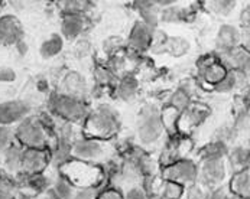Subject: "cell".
<instances>
[{
    "label": "cell",
    "instance_id": "7a4b0ae2",
    "mask_svg": "<svg viewBox=\"0 0 250 199\" xmlns=\"http://www.w3.org/2000/svg\"><path fill=\"white\" fill-rule=\"evenodd\" d=\"M120 124V114L113 105L99 104L90 110L81 124V134L100 140H114L119 134Z\"/></svg>",
    "mask_w": 250,
    "mask_h": 199
},
{
    "label": "cell",
    "instance_id": "9a60e30c",
    "mask_svg": "<svg viewBox=\"0 0 250 199\" xmlns=\"http://www.w3.org/2000/svg\"><path fill=\"white\" fill-rule=\"evenodd\" d=\"M240 35L242 31L233 25V23H223L218 28V32L215 36V55L226 54L240 45Z\"/></svg>",
    "mask_w": 250,
    "mask_h": 199
},
{
    "label": "cell",
    "instance_id": "4fadbf2b",
    "mask_svg": "<svg viewBox=\"0 0 250 199\" xmlns=\"http://www.w3.org/2000/svg\"><path fill=\"white\" fill-rule=\"evenodd\" d=\"M210 116V111L204 105H191L188 110L181 113L177 121V133L187 137V134L192 132L194 129L200 127L207 117Z\"/></svg>",
    "mask_w": 250,
    "mask_h": 199
},
{
    "label": "cell",
    "instance_id": "83f0119b",
    "mask_svg": "<svg viewBox=\"0 0 250 199\" xmlns=\"http://www.w3.org/2000/svg\"><path fill=\"white\" fill-rule=\"evenodd\" d=\"M184 186L175 183V182H169V180H162L158 186V192L156 195L161 199H182L184 195Z\"/></svg>",
    "mask_w": 250,
    "mask_h": 199
},
{
    "label": "cell",
    "instance_id": "60d3db41",
    "mask_svg": "<svg viewBox=\"0 0 250 199\" xmlns=\"http://www.w3.org/2000/svg\"><path fill=\"white\" fill-rule=\"evenodd\" d=\"M229 195H230L229 189L224 185V186H220V188H215V189H210L206 199H227Z\"/></svg>",
    "mask_w": 250,
    "mask_h": 199
},
{
    "label": "cell",
    "instance_id": "ac0fdd59",
    "mask_svg": "<svg viewBox=\"0 0 250 199\" xmlns=\"http://www.w3.org/2000/svg\"><path fill=\"white\" fill-rule=\"evenodd\" d=\"M226 162L229 166L230 173L243 170V169H249L250 165V150L249 144L246 143H236L233 146H230V150L227 153Z\"/></svg>",
    "mask_w": 250,
    "mask_h": 199
},
{
    "label": "cell",
    "instance_id": "4316f807",
    "mask_svg": "<svg viewBox=\"0 0 250 199\" xmlns=\"http://www.w3.org/2000/svg\"><path fill=\"white\" fill-rule=\"evenodd\" d=\"M93 3L85 1V0H68V1H61L58 3V7H61L62 15H84L91 10Z\"/></svg>",
    "mask_w": 250,
    "mask_h": 199
},
{
    "label": "cell",
    "instance_id": "836d02e7",
    "mask_svg": "<svg viewBox=\"0 0 250 199\" xmlns=\"http://www.w3.org/2000/svg\"><path fill=\"white\" fill-rule=\"evenodd\" d=\"M215 93L218 94H229V93H233L234 90H237V84H236V78H234V72L233 71H229L227 75L213 87Z\"/></svg>",
    "mask_w": 250,
    "mask_h": 199
},
{
    "label": "cell",
    "instance_id": "603a6c76",
    "mask_svg": "<svg viewBox=\"0 0 250 199\" xmlns=\"http://www.w3.org/2000/svg\"><path fill=\"white\" fill-rule=\"evenodd\" d=\"M136 10L141 16V22H143L146 26H149L150 29L156 31L158 25H159V13L161 10L156 7L155 1H136L135 3Z\"/></svg>",
    "mask_w": 250,
    "mask_h": 199
},
{
    "label": "cell",
    "instance_id": "ba28073f",
    "mask_svg": "<svg viewBox=\"0 0 250 199\" xmlns=\"http://www.w3.org/2000/svg\"><path fill=\"white\" fill-rule=\"evenodd\" d=\"M162 180H169L182 185L184 188L197 182L198 178V163L191 158H182L171 165L165 166L159 172Z\"/></svg>",
    "mask_w": 250,
    "mask_h": 199
},
{
    "label": "cell",
    "instance_id": "7c38bea8",
    "mask_svg": "<svg viewBox=\"0 0 250 199\" xmlns=\"http://www.w3.org/2000/svg\"><path fill=\"white\" fill-rule=\"evenodd\" d=\"M22 39H25V29L21 20L12 13H0V43L15 46Z\"/></svg>",
    "mask_w": 250,
    "mask_h": 199
},
{
    "label": "cell",
    "instance_id": "bcb514c9",
    "mask_svg": "<svg viewBox=\"0 0 250 199\" xmlns=\"http://www.w3.org/2000/svg\"><path fill=\"white\" fill-rule=\"evenodd\" d=\"M6 6H7V3H6V1H1V0H0V12H1V9H4Z\"/></svg>",
    "mask_w": 250,
    "mask_h": 199
},
{
    "label": "cell",
    "instance_id": "cb8c5ba5",
    "mask_svg": "<svg viewBox=\"0 0 250 199\" xmlns=\"http://www.w3.org/2000/svg\"><path fill=\"white\" fill-rule=\"evenodd\" d=\"M230 146L220 140H210L200 152V160H217L226 159Z\"/></svg>",
    "mask_w": 250,
    "mask_h": 199
},
{
    "label": "cell",
    "instance_id": "f546056e",
    "mask_svg": "<svg viewBox=\"0 0 250 199\" xmlns=\"http://www.w3.org/2000/svg\"><path fill=\"white\" fill-rule=\"evenodd\" d=\"M21 194L15 180L0 173V199H19Z\"/></svg>",
    "mask_w": 250,
    "mask_h": 199
},
{
    "label": "cell",
    "instance_id": "30bf717a",
    "mask_svg": "<svg viewBox=\"0 0 250 199\" xmlns=\"http://www.w3.org/2000/svg\"><path fill=\"white\" fill-rule=\"evenodd\" d=\"M32 104L28 100H6L0 102V126L15 127L23 119L31 116Z\"/></svg>",
    "mask_w": 250,
    "mask_h": 199
},
{
    "label": "cell",
    "instance_id": "d4e9b609",
    "mask_svg": "<svg viewBox=\"0 0 250 199\" xmlns=\"http://www.w3.org/2000/svg\"><path fill=\"white\" fill-rule=\"evenodd\" d=\"M191 105H192V96L187 90H184L182 87L175 90L168 99V107L175 110L178 114L184 113L185 110H188Z\"/></svg>",
    "mask_w": 250,
    "mask_h": 199
},
{
    "label": "cell",
    "instance_id": "9c48e42d",
    "mask_svg": "<svg viewBox=\"0 0 250 199\" xmlns=\"http://www.w3.org/2000/svg\"><path fill=\"white\" fill-rule=\"evenodd\" d=\"M58 94L85 101L90 96V87L87 78L78 71H67L58 82Z\"/></svg>",
    "mask_w": 250,
    "mask_h": 199
},
{
    "label": "cell",
    "instance_id": "44dd1931",
    "mask_svg": "<svg viewBox=\"0 0 250 199\" xmlns=\"http://www.w3.org/2000/svg\"><path fill=\"white\" fill-rule=\"evenodd\" d=\"M52 173V183L49 191L55 195L57 199H72L75 186L60 172V170H49Z\"/></svg>",
    "mask_w": 250,
    "mask_h": 199
},
{
    "label": "cell",
    "instance_id": "8d00e7d4",
    "mask_svg": "<svg viewBox=\"0 0 250 199\" xmlns=\"http://www.w3.org/2000/svg\"><path fill=\"white\" fill-rule=\"evenodd\" d=\"M16 141L15 130L9 126H0V155Z\"/></svg>",
    "mask_w": 250,
    "mask_h": 199
},
{
    "label": "cell",
    "instance_id": "4dcf8cb0",
    "mask_svg": "<svg viewBox=\"0 0 250 199\" xmlns=\"http://www.w3.org/2000/svg\"><path fill=\"white\" fill-rule=\"evenodd\" d=\"M189 49V43L188 40L182 39V38H168L167 45H165V52L171 54L172 57H182L184 54H187Z\"/></svg>",
    "mask_w": 250,
    "mask_h": 199
},
{
    "label": "cell",
    "instance_id": "52a82bcc",
    "mask_svg": "<svg viewBox=\"0 0 250 199\" xmlns=\"http://www.w3.org/2000/svg\"><path fill=\"white\" fill-rule=\"evenodd\" d=\"M198 178L197 182L206 189H215L224 186L230 178V170L226 159L217 160H198Z\"/></svg>",
    "mask_w": 250,
    "mask_h": 199
},
{
    "label": "cell",
    "instance_id": "e0dca14e",
    "mask_svg": "<svg viewBox=\"0 0 250 199\" xmlns=\"http://www.w3.org/2000/svg\"><path fill=\"white\" fill-rule=\"evenodd\" d=\"M88 28V19L84 15H62L61 36L64 40H75L83 36Z\"/></svg>",
    "mask_w": 250,
    "mask_h": 199
},
{
    "label": "cell",
    "instance_id": "e575fe53",
    "mask_svg": "<svg viewBox=\"0 0 250 199\" xmlns=\"http://www.w3.org/2000/svg\"><path fill=\"white\" fill-rule=\"evenodd\" d=\"M208 194V189H206L201 183L195 182L184 189L182 199H206Z\"/></svg>",
    "mask_w": 250,
    "mask_h": 199
},
{
    "label": "cell",
    "instance_id": "f1b7e54d",
    "mask_svg": "<svg viewBox=\"0 0 250 199\" xmlns=\"http://www.w3.org/2000/svg\"><path fill=\"white\" fill-rule=\"evenodd\" d=\"M249 105H248V104H246V105L243 104L242 108H240V110L237 111V114L234 116V120H233L231 127H233V130L236 132V134H237L239 139H240L243 134H246V137H248V134H249Z\"/></svg>",
    "mask_w": 250,
    "mask_h": 199
},
{
    "label": "cell",
    "instance_id": "2e32d148",
    "mask_svg": "<svg viewBox=\"0 0 250 199\" xmlns=\"http://www.w3.org/2000/svg\"><path fill=\"white\" fill-rule=\"evenodd\" d=\"M153 33H155L153 29H150L143 22L138 20L133 25L130 33H129V39H127L129 49L135 51L136 54H141V52L147 51L150 48V45H152Z\"/></svg>",
    "mask_w": 250,
    "mask_h": 199
},
{
    "label": "cell",
    "instance_id": "b9f144b4",
    "mask_svg": "<svg viewBox=\"0 0 250 199\" xmlns=\"http://www.w3.org/2000/svg\"><path fill=\"white\" fill-rule=\"evenodd\" d=\"M13 49H15V52L18 54V57L25 58V57L29 54V43H28L25 39H22V40H19V42L13 46Z\"/></svg>",
    "mask_w": 250,
    "mask_h": 199
},
{
    "label": "cell",
    "instance_id": "484cf974",
    "mask_svg": "<svg viewBox=\"0 0 250 199\" xmlns=\"http://www.w3.org/2000/svg\"><path fill=\"white\" fill-rule=\"evenodd\" d=\"M187 19V10L179 6L178 1L165 7L159 13V20L164 23H181Z\"/></svg>",
    "mask_w": 250,
    "mask_h": 199
},
{
    "label": "cell",
    "instance_id": "7402d4cb",
    "mask_svg": "<svg viewBox=\"0 0 250 199\" xmlns=\"http://www.w3.org/2000/svg\"><path fill=\"white\" fill-rule=\"evenodd\" d=\"M64 49V38L60 33H52L42 40L39 46V57L45 61L57 58Z\"/></svg>",
    "mask_w": 250,
    "mask_h": 199
},
{
    "label": "cell",
    "instance_id": "f35d334b",
    "mask_svg": "<svg viewBox=\"0 0 250 199\" xmlns=\"http://www.w3.org/2000/svg\"><path fill=\"white\" fill-rule=\"evenodd\" d=\"M102 188L87 186V188H75L74 198L72 199H97V195Z\"/></svg>",
    "mask_w": 250,
    "mask_h": 199
},
{
    "label": "cell",
    "instance_id": "c3c4849f",
    "mask_svg": "<svg viewBox=\"0 0 250 199\" xmlns=\"http://www.w3.org/2000/svg\"><path fill=\"white\" fill-rule=\"evenodd\" d=\"M227 199H242V198H237V197H233V195H229V198Z\"/></svg>",
    "mask_w": 250,
    "mask_h": 199
},
{
    "label": "cell",
    "instance_id": "ab89813d",
    "mask_svg": "<svg viewBox=\"0 0 250 199\" xmlns=\"http://www.w3.org/2000/svg\"><path fill=\"white\" fill-rule=\"evenodd\" d=\"M97 199H125L123 198V192L119 189V188H114V186H108V185H104L99 195H97Z\"/></svg>",
    "mask_w": 250,
    "mask_h": 199
},
{
    "label": "cell",
    "instance_id": "7dc6e473",
    "mask_svg": "<svg viewBox=\"0 0 250 199\" xmlns=\"http://www.w3.org/2000/svg\"><path fill=\"white\" fill-rule=\"evenodd\" d=\"M19 199H34V198H31V197H23V195H21V197H19Z\"/></svg>",
    "mask_w": 250,
    "mask_h": 199
},
{
    "label": "cell",
    "instance_id": "7bdbcfd3",
    "mask_svg": "<svg viewBox=\"0 0 250 199\" xmlns=\"http://www.w3.org/2000/svg\"><path fill=\"white\" fill-rule=\"evenodd\" d=\"M35 88L38 93L41 94H45V93H49V81L46 78H39L36 80Z\"/></svg>",
    "mask_w": 250,
    "mask_h": 199
},
{
    "label": "cell",
    "instance_id": "ffe728a7",
    "mask_svg": "<svg viewBox=\"0 0 250 199\" xmlns=\"http://www.w3.org/2000/svg\"><path fill=\"white\" fill-rule=\"evenodd\" d=\"M138 90H139V80L132 75L127 74L123 78L117 80V82L114 84V96L116 99L120 101H132L138 96Z\"/></svg>",
    "mask_w": 250,
    "mask_h": 199
},
{
    "label": "cell",
    "instance_id": "3957f363",
    "mask_svg": "<svg viewBox=\"0 0 250 199\" xmlns=\"http://www.w3.org/2000/svg\"><path fill=\"white\" fill-rule=\"evenodd\" d=\"M167 137V130L162 121L161 110L155 104H146L138 114L135 139L136 144L147 150L156 144H164Z\"/></svg>",
    "mask_w": 250,
    "mask_h": 199
},
{
    "label": "cell",
    "instance_id": "6da1fadb",
    "mask_svg": "<svg viewBox=\"0 0 250 199\" xmlns=\"http://www.w3.org/2000/svg\"><path fill=\"white\" fill-rule=\"evenodd\" d=\"M71 158L74 160L104 167L116 162L120 158V152L114 140H100L81 134L72 143Z\"/></svg>",
    "mask_w": 250,
    "mask_h": 199
},
{
    "label": "cell",
    "instance_id": "5b68a950",
    "mask_svg": "<svg viewBox=\"0 0 250 199\" xmlns=\"http://www.w3.org/2000/svg\"><path fill=\"white\" fill-rule=\"evenodd\" d=\"M46 108H48V113L52 114L55 119L68 121L72 124H78V126L84 123L85 117L88 116L91 110L88 102L58 94L57 91L49 96Z\"/></svg>",
    "mask_w": 250,
    "mask_h": 199
},
{
    "label": "cell",
    "instance_id": "8fae6325",
    "mask_svg": "<svg viewBox=\"0 0 250 199\" xmlns=\"http://www.w3.org/2000/svg\"><path fill=\"white\" fill-rule=\"evenodd\" d=\"M49 169V150L42 149H25L21 162V176L42 173Z\"/></svg>",
    "mask_w": 250,
    "mask_h": 199
},
{
    "label": "cell",
    "instance_id": "d6a6232c",
    "mask_svg": "<svg viewBox=\"0 0 250 199\" xmlns=\"http://www.w3.org/2000/svg\"><path fill=\"white\" fill-rule=\"evenodd\" d=\"M94 80L99 87H108L111 84H116V74L108 66H99L94 71Z\"/></svg>",
    "mask_w": 250,
    "mask_h": 199
},
{
    "label": "cell",
    "instance_id": "74e56055",
    "mask_svg": "<svg viewBox=\"0 0 250 199\" xmlns=\"http://www.w3.org/2000/svg\"><path fill=\"white\" fill-rule=\"evenodd\" d=\"M18 80V72L13 66H0V84H13Z\"/></svg>",
    "mask_w": 250,
    "mask_h": 199
},
{
    "label": "cell",
    "instance_id": "ee69618b",
    "mask_svg": "<svg viewBox=\"0 0 250 199\" xmlns=\"http://www.w3.org/2000/svg\"><path fill=\"white\" fill-rule=\"evenodd\" d=\"M242 25L245 28H249V6H246V9L242 10V16H240Z\"/></svg>",
    "mask_w": 250,
    "mask_h": 199
},
{
    "label": "cell",
    "instance_id": "1f68e13d",
    "mask_svg": "<svg viewBox=\"0 0 250 199\" xmlns=\"http://www.w3.org/2000/svg\"><path fill=\"white\" fill-rule=\"evenodd\" d=\"M208 6V9H211V12L220 16V18H226V16H230L236 6H237V1H229V0H218V1H208L206 3Z\"/></svg>",
    "mask_w": 250,
    "mask_h": 199
},
{
    "label": "cell",
    "instance_id": "5bb4252c",
    "mask_svg": "<svg viewBox=\"0 0 250 199\" xmlns=\"http://www.w3.org/2000/svg\"><path fill=\"white\" fill-rule=\"evenodd\" d=\"M23 147L19 143H13L0 155V173L6 178L16 180L21 176V162H22Z\"/></svg>",
    "mask_w": 250,
    "mask_h": 199
},
{
    "label": "cell",
    "instance_id": "8992f818",
    "mask_svg": "<svg viewBox=\"0 0 250 199\" xmlns=\"http://www.w3.org/2000/svg\"><path fill=\"white\" fill-rule=\"evenodd\" d=\"M60 172L75 188H87V186L103 188L106 185L104 169L100 166L90 165L71 159L67 165L60 169Z\"/></svg>",
    "mask_w": 250,
    "mask_h": 199
},
{
    "label": "cell",
    "instance_id": "277c9868",
    "mask_svg": "<svg viewBox=\"0 0 250 199\" xmlns=\"http://www.w3.org/2000/svg\"><path fill=\"white\" fill-rule=\"evenodd\" d=\"M15 139L25 149H42L46 150L54 141V134L49 132L39 120L38 114H31L18 123L15 127Z\"/></svg>",
    "mask_w": 250,
    "mask_h": 199
},
{
    "label": "cell",
    "instance_id": "f6af8a7d",
    "mask_svg": "<svg viewBox=\"0 0 250 199\" xmlns=\"http://www.w3.org/2000/svg\"><path fill=\"white\" fill-rule=\"evenodd\" d=\"M34 199H57V198H55V195H54L51 191H46V192H43V194H41V195H36V197H34Z\"/></svg>",
    "mask_w": 250,
    "mask_h": 199
},
{
    "label": "cell",
    "instance_id": "d590c367",
    "mask_svg": "<svg viewBox=\"0 0 250 199\" xmlns=\"http://www.w3.org/2000/svg\"><path fill=\"white\" fill-rule=\"evenodd\" d=\"M122 192H123V198L125 199H149V197H150V195L143 189L141 182L123 188Z\"/></svg>",
    "mask_w": 250,
    "mask_h": 199
},
{
    "label": "cell",
    "instance_id": "d6986e66",
    "mask_svg": "<svg viewBox=\"0 0 250 199\" xmlns=\"http://www.w3.org/2000/svg\"><path fill=\"white\" fill-rule=\"evenodd\" d=\"M227 189L229 194L233 197L242 199L250 198V170L243 169L239 172H234L230 175L227 180Z\"/></svg>",
    "mask_w": 250,
    "mask_h": 199
}]
</instances>
